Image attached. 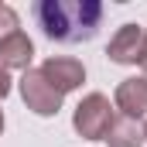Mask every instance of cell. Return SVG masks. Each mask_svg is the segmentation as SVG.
I'll return each instance as SVG.
<instances>
[{
    "instance_id": "cell-1",
    "label": "cell",
    "mask_w": 147,
    "mask_h": 147,
    "mask_svg": "<svg viewBox=\"0 0 147 147\" xmlns=\"http://www.w3.org/2000/svg\"><path fill=\"white\" fill-rule=\"evenodd\" d=\"M106 7L99 0H38L34 21L45 31V38L58 45H82L92 41L103 28Z\"/></svg>"
},
{
    "instance_id": "cell-2",
    "label": "cell",
    "mask_w": 147,
    "mask_h": 147,
    "mask_svg": "<svg viewBox=\"0 0 147 147\" xmlns=\"http://www.w3.org/2000/svg\"><path fill=\"white\" fill-rule=\"evenodd\" d=\"M113 123V106L103 92H89L79 99V106L72 113V130L86 140H103Z\"/></svg>"
},
{
    "instance_id": "cell-3",
    "label": "cell",
    "mask_w": 147,
    "mask_h": 147,
    "mask_svg": "<svg viewBox=\"0 0 147 147\" xmlns=\"http://www.w3.org/2000/svg\"><path fill=\"white\" fill-rule=\"evenodd\" d=\"M21 99H24V106L34 113V116H55V113L62 110V103H65V96L45 79L41 69H28V72L21 75Z\"/></svg>"
},
{
    "instance_id": "cell-4",
    "label": "cell",
    "mask_w": 147,
    "mask_h": 147,
    "mask_svg": "<svg viewBox=\"0 0 147 147\" xmlns=\"http://www.w3.org/2000/svg\"><path fill=\"white\" fill-rule=\"evenodd\" d=\"M38 69L45 72V79H48L62 96L72 92V89H79V86L86 82V65H82L79 58H72V55H51V58H45Z\"/></svg>"
},
{
    "instance_id": "cell-5",
    "label": "cell",
    "mask_w": 147,
    "mask_h": 147,
    "mask_svg": "<svg viewBox=\"0 0 147 147\" xmlns=\"http://www.w3.org/2000/svg\"><path fill=\"white\" fill-rule=\"evenodd\" d=\"M144 51V28L140 24H123L106 45V58L113 65H140Z\"/></svg>"
},
{
    "instance_id": "cell-6",
    "label": "cell",
    "mask_w": 147,
    "mask_h": 147,
    "mask_svg": "<svg viewBox=\"0 0 147 147\" xmlns=\"http://www.w3.org/2000/svg\"><path fill=\"white\" fill-rule=\"evenodd\" d=\"M113 106L127 120H144L147 116V75H130L116 86Z\"/></svg>"
},
{
    "instance_id": "cell-7",
    "label": "cell",
    "mask_w": 147,
    "mask_h": 147,
    "mask_svg": "<svg viewBox=\"0 0 147 147\" xmlns=\"http://www.w3.org/2000/svg\"><path fill=\"white\" fill-rule=\"evenodd\" d=\"M31 62H34V41L24 34V31H14L10 38L0 41V65L7 72H21L24 75L31 69Z\"/></svg>"
},
{
    "instance_id": "cell-8",
    "label": "cell",
    "mask_w": 147,
    "mask_h": 147,
    "mask_svg": "<svg viewBox=\"0 0 147 147\" xmlns=\"http://www.w3.org/2000/svg\"><path fill=\"white\" fill-rule=\"evenodd\" d=\"M110 147H144V123L140 120H127V116H113L110 130L103 137Z\"/></svg>"
},
{
    "instance_id": "cell-9",
    "label": "cell",
    "mask_w": 147,
    "mask_h": 147,
    "mask_svg": "<svg viewBox=\"0 0 147 147\" xmlns=\"http://www.w3.org/2000/svg\"><path fill=\"white\" fill-rule=\"evenodd\" d=\"M14 31H21V17H17V10L10 3H0V41L10 38Z\"/></svg>"
},
{
    "instance_id": "cell-10",
    "label": "cell",
    "mask_w": 147,
    "mask_h": 147,
    "mask_svg": "<svg viewBox=\"0 0 147 147\" xmlns=\"http://www.w3.org/2000/svg\"><path fill=\"white\" fill-rule=\"evenodd\" d=\"M10 89H14V79H10V72L0 65V99H7V96H10Z\"/></svg>"
},
{
    "instance_id": "cell-11",
    "label": "cell",
    "mask_w": 147,
    "mask_h": 147,
    "mask_svg": "<svg viewBox=\"0 0 147 147\" xmlns=\"http://www.w3.org/2000/svg\"><path fill=\"white\" fill-rule=\"evenodd\" d=\"M140 69H144V75H147V28H144V51H140Z\"/></svg>"
},
{
    "instance_id": "cell-12",
    "label": "cell",
    "mask_w": 147,
    "mask_h": 147,
    "mask_svg": "<svg viewBox=\"0 0 147 147\" xmlns=\"http://www.w3.org/2000/svg\"><path fill=\"white\" fill-rule=\"evenodd\" d=\"M0 134H3V110H0Z\"/></svg>"
},
{
    "instance_id": "cell-13",
    "label": "cell",
    "mask_w": 147,
    "mask_h": 147,
    "mask_svg": "<svg viewBox=\"0 0 147 147\" xmlns=\"http://www.w3.org/2000/svg\"><path fill=\"white\" fill-rule=\"evenodd\" d=\"M144 140H147V127H144Z\"/></svg>"
}]
</instances>
